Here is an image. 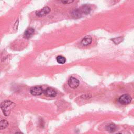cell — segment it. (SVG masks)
<instances>
[{
    "label": "cell",
    "instance_id": "6da1fadb",
    "mask_svg": "<svg viewBox=\"0 0 134 134\" xmlns=\"http://www.w3.org/2000/svg\"><path fill=\"white\" fill-rule=\"evenodd\" d=\"M13 106H15V104L9 100H6L3 102L1 105L0 107L4 114L6 116H8L10 114L11 109L13 108Z\"/></svg>",
    "mask_w": 134,
    "mask_h": 134
},
{
    "label": "cell",
    "instance_id": "7a4b0ae2",
    "mask_svg": "<svg viewBox=\"0 0 134 134\" xmlns=\"http://www.w3.org/2000/svg\"><path fill=\"white\" fill-rule=\"evenodd\" d=\"M132 100L131 96L127 94H123L118 98V102L122 105H127L129 104Z\"/></svg>",
    "mask_w": 134,
    "mask_h": 134
},
{
    "label": "cell",
    "instance_id": "3957f363",
    "mask_svg": "<svg viewBox=\"0 0 134 134\" xmlns=\"http://www.w3.org/2000/svg\"><path fill=\"white\" fill-rule=\"evenodd\" d=\"M43 89L41 86H36L30 88V93L35 96L41 95L43 93Z\"/></svg>",
    "mask_w": 134,
    "mask_h": 134
},
{
    "label": "cell",
    "instance_id": "277c9868",
    "mask_svg": "<svg viewBox=\"0 0 134 134\" xmlns=\"http://www.w3.org/2000/svg\"><path fill=\"white\" fill-rule=\"evenodd\" d=\"M68 83L70 87L72 88H76L79 85V81L74 77H70L68 81Z\"/></svg>",
    "mask_w": 134,
    "mask_h": 134
},
{
    "label": "cell",
    "instance_id": "5b68a950",
    "mask_svg": "<svg viewBox=\"0 0 134 134\" xmlns=\"http://www.w3.org/2000/svg\"><path fill=\"white\" fill-rule=\"evenodd\" d=\"M50 11H51V9L49 7L45 6L43 8H42L41 9L36 12V15L37 16L41 17H43L47 15L50 13Z\"/></svg>",
    "mask_w": 134,
    "mask_h": 134
},
{
    "label": "cell",
    "instance_id": "8992f818",
    "mask_svg": "<svg viewBox=\"0 0 134 134\" xmlns=\"http://www.w3.org/2000/svg\"><path fill=\"white\" fill-rule=\"evenodd\" d=\"M47 97H55L57 95V92L52 88L47 87L43 90V93Z\"/></svg>",
    "mask_w": 134,
    "mask_h": 134
},
{
    "label": "cell",
    "instance_id": "52a82bcc",
    "mask_svg": "<svg viewBox=\"0 0 134 134\" xmlns=\"http://www.w3.org/2000/svg\"><path fill=\"white\" fill-rule=\"evenodd\" d=\"M92 42V38L90 36H86L84 37L82 41H81V44L83 46H88Z\"/></svg>",
    "mask_w": 134,
    "mask_h": 134
},
{
    "label": "cell",
    "instance_id": "ba28073f",
    "mask_svg": "<svg viewBox=\"0 0 134 134\" xmlns=\"http://www.w3.org/2000/svg\"><path fill=\"white\" fill-rule=\"evenodd\" d=\"M34 32H35V30L34 28H28L24 32V37L26 39H29L33 35Z\"/></svg>",
    "mask_w": 134,
    "mask_h": 134
},
{
    "label": "cell",
    "instance_id": "9c48e42d",
    "mask_svg": "<svg viewBox=\"0 0 134 134\" xmlns=\"http://www.w3.org/2000/svg\"><path fill=\"white\" fill-rule=\"evenodd\" d=\"M117 127L115 124H110L106 127V130L109 132H113L116 131Z\"/></svg>",
    "mask_w": 134,
    "mask_h": 134
},
{
    "label": "cell",
    "instance_id": "30bf717a",
    "mask_svg": "<svg viewBox=\"0 0 134 134\" xmlns=\"http://www.w3.org/2000/svg\"><path fill=\"white\" fill-rule=\"evenodd\" d=\"M56 60L59 64H64L66 62V58L62 55H58L56 58Z\"/></svg>",
    "mask_w": 134,
    "mask_h": 134
},
{
    "label": "cell",
    "instance_id": "8fae6325",
    "mask_svg": "<svg viewBox=\"0 0 134 134\" xmlns=\"http://www.w3.org/2000/svg\"><path fill=\"white\" fill-rule=\"evenodd\" d=\"M8 126V121L5 119H3L0 121V129H5Z\"/></svg>",
    "mask_w": 134,
    "mask_h": 134
},
{
    "label": "cell",
    "instance_id": "7c38bea8",
    "mask_svg": "<svg viewBox=\"0 0 134 134\" xmlns=\"http://www.w3.org/2000/svg\"><path fill=\"white\" fill-rule=\"evenodd\" d=\"M113 41L114 43H115L116 44H118L119 43H120L123 40V38L121 37H117V38H115L114 39H111Z\"/></svg>",
    "mask_w": 134,
    "mask_h": 134
},
{
    "label": "cell",
    "instance_id": "4fadbf2b",
    "mask_svg": "<svg viewBox=\"0 0 134 134\" xmlns=\"http://www.w3.org/2000/svg\"><path fill=\"white\" fill-rule=\"evenodd\" d=\"M73 1H61V2L63 4H70L73 2Z\"/></svg>",
    "mask_w": 134,
    "mask_h": 134
},
{
    "label": "cell",
    "instance_id": "5bb4252c",
    "mask_svg": "<svg viewBox=\"0 0 134 134\" xmlns=\"http://www.w3.org/2000/svg\"><path fill=\"white\" fill-rule=\"evenodd\" d=\"M15 134H23V133L22 132H17Z\"/></svg>",
    "mask_w": 134,
    "mask_h": 134
},
{
    "label": "cell",
    "instance_id": "9a60e30c",
    "mask_svg": "<svg viewBox=\"0 0 134 134\" xmlns=\"http://www.w3.org/2000/svg\"><path fill=\"white\" fill-rule=\"evenodd\" d=\"M116 134H122V133H116Z\"/></svg>",
    "mask_w": 134,
    "mask_h": 134
}]
</instances>
